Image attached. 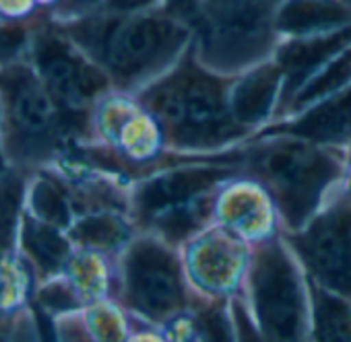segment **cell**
<instances>
[{"instance_id":"cell-1","label":"cell","mask_w":351,"mask_h":342,"mask_svg":"<svg viewBox=\"0 0 351 342\" xmlns=\"http://www.w3.org/2000/svg\"><path fill=\"white\" fill-rule=\"evenodd\" d=\"M261 169L279 188L281 200L293 219L310 209L320 186L332 174L330 163L320 153L300 142H279L267 148Z\"/></svg>"},{"instance_id":"cell-2","label":"cell","mask_w":351,"mask_h":342,"mask_svg":"<svg viewBox=\"0 0 351 342\" xmlns=\"http://www.w3.org/2000/svg\"><path fill=\"white\" fill-rule=\"evenodd\" d=\"M180 42V29L165 17H136L122 23L108 42V60L122 73L132 75L149 66L169 44Z\"/></svg>"},{"instance_id":"cell-3","label":"cell","mask_w":351,"mask_h":342,"mask_svg":"<svg viewBox=\"0 0 351 342\" xmlns=\"http://www.w3.org/2000/svg\"><path fill=\"white\" fill-rule=\"evenodd\" d=\"M256 297L265 324L277 338H291L298 330L300 301L298 287L285 258L269 254L256 274Z\"/></svg>"},{"instance_id":"cell-4","label":"cell","mask_w":351,"mask_h":342,"mask_svg":"<svg viewBox=\"0 0 351 342\" xmlns=\"http://www.w3.org/2000/svg\"><path fill=\"white\" fill-rule=\"evenodd\" d=\"M128 285L134 303L153 315L178 307L180 289L176 272L165 256L155 248H138L128 262Z\"/></svg>"},{"instance_id":"cell-5","label":"cell","mask_w":351,"mask_h":342,"mask_svg":"<svg viewBox=\"0 0 351 342\" xmlns=\"http://www.w3.org/2000/svg\"><path fill=\"white\" fill-rule=\"evenodd\" d=\"M277 0H207L213 34L228 50H248L267 38V15Z\"/></svg>"},{"instance_id":"cell-6","label":"cell","mask_w":351,"mask_h":342,"mask_svg":"<svg viewBox=\"0 0 351 342\" xmlns=\"http://www.w3.org/2000/svg\"><path fill=\"white\" fill-rule=\"evenodd\" d=\"M38 64L54 91L69 99L81 101L104 87V77L77 58L66 44L56 38H44L38 46Z\"/></svg>"},{"instance_id":"cell-7","label":"cell","mask_w":351,"mask_h":342,"mask_svg":"<svg viewBox=\"0 0 351 342\" xmlns=\"http://www.w3.org/2000/svg\"><path fill=\"white\" fill-rule=\"evenodd\" d=\"M308 258L316 272L337 289L351 291V239L343 221L320 223L308 237Z\"/></svg>"},{"instance_id":"cell-8","label":"cell","mask_w":351,"mask_h":342,"mask_svg":"<svg viewBox=\"0 0 351 342\" xmlns=\"http://www.w3.org/2000/svg\"><path fill=\"white\" fill-rule=\"evenodd\" d=\"M182 89L184 99V136H191L195 140H209V138H221L232 132L226 116V107L221 103L219 89L209 79H191Z\"/></svg>"},{"instance_id":"cell-9","label":"cell","mask_w":351,"mask_h":342,"mask_svg":"<svg viewBox=\"0 0 351 342\" xmlns=\"http://www.w3.org/2000/svg\"><path fill=\"white\" fill-rule=\"evenodd\" d=\"M0 91L5 93L17 124L27 132H42L52 120V105L25 68H7L0 73Z\"/></svg>"},{"instance_id":"cell-10","label":"cell","mask_w":351,"mask_h":342,"mask_svg":"<svg viewBox=\"0 0 351 342\" xmlns=\"http://www.w3.org/2000/svg\"><path fill=\"white\" fill-rule=\"evenodd\" d=\"M351 19L345 0H283L277 11V27L285 34L306 36L341 29Z\"/></svg>"},{"instance_id":"cell-11","label":"cell","mask_w":351,"mask_h":342,"mask_svg":"<svg viewBox=\"0 0 351 342\" xmlns=\"http://www.w3.org/2000/svg\"><path fill=\"white\" fill-rule=\"evenodd\" d=\"M219 178L217 169H191L167 174L145 186L141 192V207L145 211H155L159 207L176 205L211 186Z\"/></svg>"},{"instance_id":"cell-12","label":"cell","mask_w":351,"mask_h":342,"mask_svg":"<svg viewBox=\"0 0 351 342\" xmlns=\"http://www.w3.org/2000/svg\"><path fill=\"white\" fill-rule=\"evenodd\" d=\"M293 132L316 140H339L347 136L351 132V95L316 107L293 126Z\"/></svg>"},{"instance_id":"cell-13","label":"cell","mask_w":351,"mask_h":342,"mask_svg":"<svg viewBox=\"0 0 351 342\" xmlns=\"http://www.w3.org/2000/svg\"><path fill=\"white\" fill-rule=\"evenodd\" d=\"M277 87V75L271 68H263L246 79L234 97V114L240 122H254L269 109L271 97Z\"/></svg>"},{"instance_id":"cell-14","label":"cell","mask_w":351,"mask_h":342,"mask_svg":"<svg viewBox=\"0 0 351 342\" xmlns=\"http://www.w3.org/2000/svg\"><path fill=\"white\" fill-rule=\"evenodd\" d=\"M23 237H25V248L40 262L42 268L56 270L58 266L64 264L69 256V246L52 227L42 225L38 221H29L25 225Z\"/></svg>"},{"instance_id":"cell-15","label":"cell","mask_w":351,"mask_h":342,"mask_svg":"<svg viewBox=\"0 0 351 342\" xmlns=\"http://www.w3.org/2000/svg\"><path fill=\"white\" fill-rule=\"evenodd\" d=\"M75 237L89 246L110 248V246H116L118 241H122L124 227L120 221H116L112 217H91V219L81 221L75 227Z\"/></svg>"},{"instance_id":"cell-16","label":"cell","mask_w":351,"mask_h":342,"mask_svg":"<svg viewBox=\"0 0 351 342\" xmlns=\"http://www.w3.org/2000/svg\"><path fill=\"white\" fill-rule=\"evenodd\" d=\"M19 202H21V180L17 176H7L0 180V250L11 244Z\"/></svg>"},{"instance_id":"cell-17","label":"cell","mask_w":351,"mask_h":342,"mask_svg":"<svg viewBox=\"0 0 351 342\" xmlns=\"http://www.w3.org/2000/svg\"><path fill=\"white\" fill-rule=\"evenodd\" d=\"M318 326L322 338L347 340L351 338V311L339 301L322 297L318 307Z\"/></svg>"},{"instance_id":"cell-18","label":"cell","mask_w":351,"mask_h":342,"mask_svg":"<svg viewBox=\"0 0 351 342\" xmlns=\"http://www.w3.org/2000/svg\"><path fill=\"white\" fill-rule=\"evenodd\" d=\"M34 207L38 211V215L46 221V223H52V225H66L69 219H71V213H69V205L66 200L62 198V194L42 182L36 186V192H34Z\"/></svg>"},{"instance_id":"cell-19","label":"cell","mask_w":351,"mask_h":342,"mask_svg":"<svg viewBox=\"0 0 351 342\" xmlns=\"http://www.w3.org/2000/svg\"><path fill=\"white\" fill-rule=\"evenodd\" d=\"M25 42V34L21 27L9 25V27H0V60L9 58L15 54Z\"/></svg>"},{"instance_id":"cell-20","label":"cell","mask_w":351,"mask_h":342,"mask_svg":"<svg viewBox=\"0 0 351 342\" xmlns=\"http://www.w3.org/2000/svg\"><path fill=\"white\" fill-rule=\"evenodd\" d=\"M151 3L153 0H110L112 9H116V11H134V9H143Z\"/></svg>"},{"instance_id":"cell-21","label":"cell","mask_w":351,"mask_h":342,"mask_svg":"<svg viewBox=\"0 0 351 342\" xmlns=\"http://www.w3.org/2000/svg\"><path fill=\"white\" fill-rule=\"evenodd\" d=\"M167 3H169V5H171V9H176V11H180V13H189V11L195 7L197 0H167Z\"/></svg>"},{"instance_id":"cell-22","label":"cell","mask_w":351,"mask_h":342,"mask_svg":"<svg viewBox=\"0 0 351 342\" xmlns=\"http://www.w3.org/2000/svg\"><path fill=\"white\" fill-rule=\"evenodd\" d=\"M97 0H64L66 9L71 11H81V9H89L91 5H95Z\"/></svg>"},{"instance_id":"cell-23","label":"cell","mask_w":351,"mask_h":342,"mask_svg":"<svg viewBox=\"0 0 351 342\" xmlns=\"http://www.w3.org/2000/svg\"><path fill=\"white\" fill-rule=\"evenodd\" d=\"M345 3H347V7L351 9V0H345Z\"/></svg>"}]
</instances>
